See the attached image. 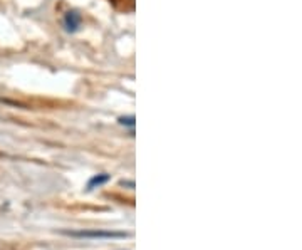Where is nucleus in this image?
Returning a JSON list of instances; mask_svg holds the SVG:
<instances>
[{
	"label": "nucleus",
	"instance_id": "f03ea898",
	"mask_svg": "<svg viewBox=\"0 0 302 250\" xmlns=\"http://www.w3.org/2000/svg\"><path fill=\"white\" fill-rule=\"evenodd\" d=\"M81 25V15L77 12H67L64 17V27L67 32H76Z\"/></svg>",
	"mask_w": 302,
	"mask_h": 250
},
{
	"label": "nucleus",
	"instance_id": "20e7f679",
	"mask_svg": "<svg viewBox=\"0 0 302 250\" xmlns=\"http://www.w3.org/2000/svg\"><path fill=\"white\" fill-rule=\"evenodd\" d=\"M119 123L121 124H126V126H134V118L133 116H128V118H119Z\"/></svg>",
	"mask_w": 302,
	"mask_h": 250
},
{
	"label": "nucleus",
	"instance_id": "7ed1b4c3",
	"mask_svg": "<svg viewBox=\"0 0 302 250\" xmlns=\"http://www.w3.org/2000/svg\"><path fill=\"white\" fill-rule=\"evenodd\" d=\"M109 181V175L108 173H101V175H96L94 178H91L89 180V183H87V190H94L97 188V186H101L104 183H108Z\"/></svg>",
	"mask_w": 302,
	"mask_h": 250
},
{
	"label": "nucleus",
	"instance_id": "f257e3e1",
	"mask_svg": "<svg viewBox=\"0 0 302 250\" xmlns=\"http://www.w3.org/2000/svg\"><path fill=\"white\" fill-rule=\"evenodd\" d=\"M64 235L76 238H126L124 232H108V230H64Z\"/></svg>",
	"mask_w": 302,
	"mask_h": 250
}]
</instances>
